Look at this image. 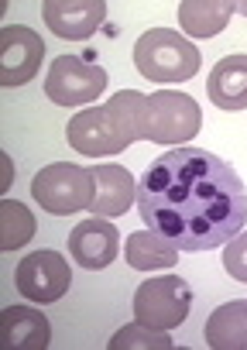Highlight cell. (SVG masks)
Returning <instances> with one entry per match:
<instances>
[{"mask_svg": "<svg viewBox=\"0 0 247 350\" xmlns=\"http://www.w3.org/2000/svg\"><path fill=\"white\" fill-rule=\"evenodd\" d=\"M42 18L59 38L83 42V38H93V31L103 25L107 4L103 0H45Z\"/></svg>", "mask_w": 247, "mask_h": 350, "instance_id": "10", "label": "cell"}, {"mask_svg": "<svg viewBox=\"0 0 247 350\" xmlns=\"http://www.w3.org/2000/svg\"><path fill=\"white\" fill-rule=\"evenodd\" d=\"M237 11H240V14L247 18V0H244V4H237Z\"/></svg>", "mask_w": 247, "mask_h": 350, "instance_id": "22", "label": "cell"}, {"mask_svg": "<svg viewBox=\"0 0 247 350\" xmlns=\"http://www.w3.org/2000/svg\"><path fill=\"white\" fill-rule=\"evenodd\" d=\"M0 333L11 350H45L52 340V326L38 309L28 306H8L0 319Z\"/></svg>", "mask_w": 247, "mask_h": 350, "instance_id": "14", "label": "cell"}, {"mask_svg": "<svg viewBox=\"0 0 247 350\" xmlns=\"http://www.w3.org/2000/svg\"><path fill=\"white\" fill-rule=\"evenodd\" d=\"M117 247H120V237L107 217L83 220L69 234V254L79 261V268H90V271L110 268V261L117 258Z\"/></svg>", "mask_w": 247, "mask_h": 350, "instance_id": "12", "label": "cell"}, {"mask_svg": "<svg viewBox=\"0 0 247 350\" xmlns=\"http://www.w3.org/2000/svg\"><path fill=\"white\" fill-rule=\"evenodd\" d=\"M237 4L230 0H185L179 8V25L189 38H213L226 28Z\"/></svg>", "mask_w": 247, "mask_h": 350, "instance_id": "16", "label": "cell"}, {"mask_svg": "<svg viewBox=\"0 0 247 350\" xmlns=\"http://www.w3.org/2000/svg\"><path fill=\"white\" fill-rule=\"evenodd\" d=\"M18 292L31 302H55L69 292L73 271L59 251H31L14 271Z\"/></svg>", "mask_w": 247, "mask_h": 350, "instance_id": "7", "label": "cell"}, {"mask_svg": "<svg viewBox=\"0 0 247 350\" xmlns=\"http://www.w3.org/2000/svg\"><path fill=\"white\" fill-rule=\"evenodd\" d=\"M31 196L42 210L55 217H69L79 210H90L93 203V172L73 161L45 165L31 179Z\"/></svg>", "mask_w": 247, "mask_h": 350, "instance_id": "3", "label": "cell"}, {"mask_svg": "<svg viewBox=\"0 0 247 350\" xmlns=\"http://www.w3.org/2000/svg\"><path fill=\"white\" fill-rule=\"evenodd\" d=\"M45 93L59 107H83L107 93V72L79 55H59L49 69Z\"/></svg>", "mask_w": 247, "mask_h": 350, "instance_id": "6", "label": "cell"}, {"mask_svg": "<svg viewBox=\"0 0 247 350\" xmlns=\"http://www.w3.org/2000/svg\"><path fill=\"white\" fill-rule=\"evenodd\" d=\"M206 93L220 110H244L247 107V55L220 59L206 79Z\"/></svg>", "mask_w": 247, "mask_h": 350, "instance_id": "13", "label": "cell"}, {"mask_svg": "<svg viewBox=\"0 0 247 350\" xmlns=\"http://www.w3.org/2000/svg\"><path fill=\"white\" fill-rule=\"evenodd\" d=\"M199 49L168 28H151L134 45V66L151 83H185L199 72Z\"/></svg>", "mask_w": 247, "mask_h": 350, "instance_id": "2", "label": "cell"}, {"mask_svg": "<svg viewBox=\"0 0 247 350\" xmlns=\"http://www.w3.org/2000/svg\"><path fill=\"white\" fill-rule=\"evenodd\" d=\"M179 261V247L161 237L158 230H134L127 237V265L138 271H155V268H172Z\"/></svg>", "mask_w": 247, "mask_h": 350, "instance_id": "17", "label": "cell"}, {"mask_svg": "<svg viewBox=\"0 0 247 350\" xmlns=\"http://www.w3.org/2000/svg\"><path fill=\"white\" fill-rule=\"evenodd\" d=\"M42 59H45V42L31 28L8 25L4 31H0V86L31 83Z\"/></svg>", "mask_w": 247, "mask_h": 350, "instance_id": "8", "label": "cell"}, {"mask_svg": "<svg viewBox=\"0 0 247 350\" xmlns=\"http://www.w3.org/2000/svg\"><path fill=\"white\" fill-rule=\"evenodd\" d=\"M199 127H203V113L189 93L161 90L148 96V141L165 148L189 144L199 134Z\"/></svg>", "mask_w": 247, "mask_h": 350, "instance_id": "4", "label": "cell"}, {"mask_svg": "<svg viewBox=\"0 0 247 350\" xmlns=\"http://www.w3.org/2000/svg\"><path fill=\"white\" fill-rule=\"evenodd\" d=\"M206 343L213 350H247V302L233 299L209 312Z\"/></svg>", "mask_w": 247, "mask_h": 350, "instance_id": "15", "label": "cell"}, {"mask_svg": "<svg viewBox=\"0 0 247 350\" xmlns=\"http://www.w3.org/2000/svg\"><path fill=\"white\" fill-rule=\"evenodd\" d=\"M93 203L90 210L96 217H124L138 203V183L124 165H93Z\"/></svg>", "mask_w": 247, "mask_h": 350, "instance_id": "11", "label": "cell"}, {"mask_svg": "<svg viewBox=\"0 0 247 350\" xmlns=\"http://www.w3.org/2000/svg\"><path fill=\"white\" fill-rule=\"evenodd\" d=\"M138 213L182 251H213L247 227V189L206 148H172L138 183Z\"/></svg>", "mask_w": 247, "mask_h": 350, "instance_id": "1", "label": "cell"}, {"mask_svg": "<svg viewBox=\"0 0 247 350\" xmlns=\"http://www.w3.org/2000/svg\"><path fill=\"white\" fill-rule=\"evenodd\" d=\"M35 237V217L25 203L4 200L0 203V251H18Z\"/></svg>", "mask_w": 247, "mask_h": 350, "instance_id": "19", "label": "cell"}, {"mask_svg": "<svg viewBox=\"0 0 247 350\" xmlns=\"http://www.w3.org/2000/svg\"><path fill=\"white\" fill-rule=\"evenodd\" d=\"M168 347H172L168 329H155V326H144L138 319L120 326L110 340V350H168Z\"/></svg>", "mask_w": 247, "mask_h": 350, "instance_id": "20", "label": "cell"}, {"mask_svg": "<svg viewBox=\"0 0 247 350\" xmlns=\"http://www.w3.org/2000/svg\"><path fill=\"white\" fill-rule=\"evenodd\" d=\"M223 268H226L230 278L247 282V230H240V234L226 244V251H223Z\"/></svg>", "mask_w": 247, "mask_h": 350, "instance_id": "21", "label": "cell"}, {"mask_svg": "<svg viewBox=\"0 0 247 350\" xmlns=\"http://www.w3.org/2000/svg\"><path fill=\"white\" fill-rule=\"evenodd\" d=\"M66 137H69V148H76L79 154H117L131 148L110 107H90L76 113L66 124Z\"/></svg>", "mask_w": 247, "mask_h": 350, "instance_id": "9", "label": "cell"}, {"mask_svg": "<svg viewBox=\"0 0 247 350\" xmlns=\"http://www.w3.org/2000/svg\"><path fill=\"white\" fill-rule=\"evenodd\" d=\"M110 113L117 117L127 144L148 137V96L144 93H134V90H124V93H114L110 96Z\"/></svg>", "mask_w": 247, "mask_h": 350, "instance_id": "18", "label": "cell"}, {"mask_svg": "<svg viewBox=\"0 0 247 350\" xmlns=\"http://www.w3.org/2000/svg\"><path fill=\"white\" fill-rule=\"evenodd\" d=\"M189 306H192V288L179 275L148 278L134 292V316H138V323L155 326V329H172V326L185 323Z\"/></svg>", "mask_w": 247, "mask_h": 350, "instance_id": "5", "label": "cell"}]
</instances>
